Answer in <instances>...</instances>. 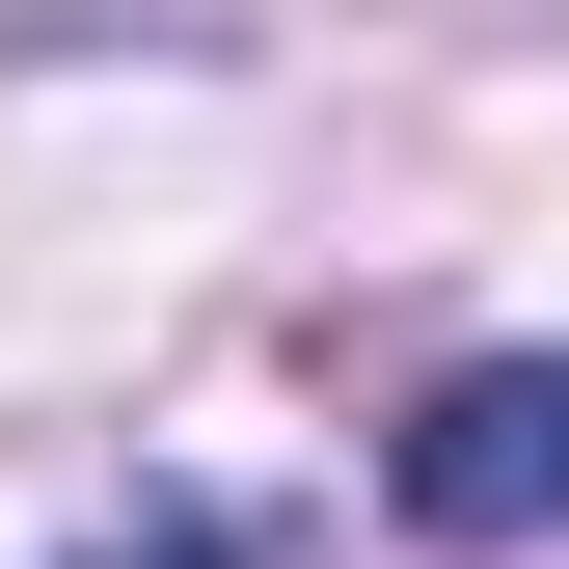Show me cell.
Returning a JSON list of instances; mask_svg holds the SVG:
<instances>
[{"label":"cell","instance_id":"6da1fadb","mask_svg":"<svg viewBox=\"0 0 569 569\" xmlns=\"http://www.w3.org/2000/svg\"><path fill=\"white\" fill-rule=\"evenodd\" d=\"M380 516L407 542H542L569 516V352H461V380L380 435Z\"/></svg>","mask_w":569,"mask_h":569}]
</instances>
